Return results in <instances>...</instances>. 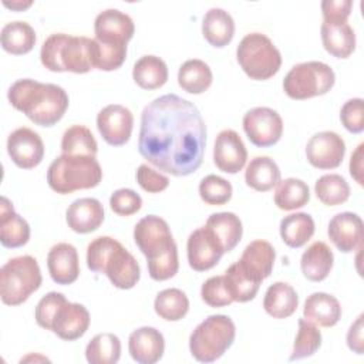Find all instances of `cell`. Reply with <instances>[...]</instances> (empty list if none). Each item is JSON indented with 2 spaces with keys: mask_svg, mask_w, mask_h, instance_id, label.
<instances>
[{
  "mask_svg": "<svg viewBox=\"0 0 364 364\" xmlns=\"http://www.w3.org/2000/svg\"><path fill=\"white\" fill-rule=\"evenodd\" d=\"M205 148L206 125L193 102L165 94L142 109L138 151L159 171L188 176L202 165Z\"/></svg>",
  "mask_w": 364,
  "mask_h": 364,
  "instance_id": "6da1fadb",
  "label": "cell"
},
{
  "mask_svg": "<svg viewBox=\"0 0 364 364\" xmlns=\"http://www.w3.org/2000/svg\"><path fill=\"white\" fill-rule=\"evenodd\" d=\"M7 100L13 108L40 127L55 125L70 104L68 94L63 87L31 78L13 82L7 91Z\"/></svg>",
  "mask_w": 364,
  "mask_h": 364,
  "instance_id": "7a4b0ae2",
  "label": "cell"
},
{
  "mask_svg": "<svg viewBox=\"0 0 364 364\" xmlns=\"http://www.w3.org/2000/svg\"><path fill=\"white\" fill-rule=\"evenodd\" d=\"M134 242L146 257L151 279L164 282L178 273V246L165 219L156 215L139 219L134 228Z\"/></svg>",
  "mask_w": 364,
  "mask_h": 364,
  "instance_id": "3957f363",
  "label": "cell"
},
{
  "mask_svg": "<svg viewBox=\"0 0 364 364\" xmlns=\"http://www.w3.org/2000/svg\"><path fill=\"white\" fill-rule=\"evenodd\" d=\"M87 266L94 273H104L111 284L121 290L132 289L141 277V267L134 255L111 236H98L88 243Z\"/></svg>",
  "mask_w": 364,
  "mask_h": 364,
  "instance_id": "277c9868",
  "label": "cell"
},
{
  "mask_svg": "<svg viewBox=\"0 0 364 364\" xmlns=\"http://www.w3.org/2000/svg\"><path fill=\"white\" fill-rule=\"evenodd\" d=\"M97 43L84 36L54 33L48 36L40 50L41 64L53 73L85 74L95 68Z\"/></svg>",
  "mask_w": 364,
  "mask_h": 364,
  "instance_id": "5b68a950",
  "label": "cell"
},
{
  "mask_svg": "<svg viewBox=\"0 0 364 364\" xmlns=\"http://www.w3.org/2000/svg\"><path fill=\"white\" fill-rule=\"evenodd\" d=\"M101 179L102 169L95 156L61 154L47 169L48 186L61 195L95 188Z\"/></svg>",
  "mask_w": 364,
  "mask_h": 364,
  "instance_id": "8992f818",
  "label": "cell"
},
{
  "mask_svg": "<svg viewBox=\"0 0 364 364\" xmlns=\"http://www.w3.org/2000/svg\"><path fill=\"white\" fill-rule=\"evenodd\" d=\"M236 327L226 314H212L200 321L189 337V351L199 363L219 360L233 344Z\"/></svg>",
  "mask_w": 364,
  "mask_h": 364,
  "instance_id": "52a82bcc",
  "label": "cell"
},
{
  "mask_svg": "<svg viewBox=\"0 0 364 364\" xmlns=\"http://www.w3.org/2000/svg\"><path fill=\"white\" fill-rule=\"evenodd\" d=\"M43 276L37 260L23 255L7 260L0 269V296L7 306L24 303L41 286Z\"/></svg>",
  "mask_w": 364,
  "mask_h": 364,
  "instance_id": "ba28073f",
  "label": "cell"
},
{
  "mask_svg": "<svg viewBox=\"0 0 364 364\" xmlns=\"http://www.w3.org/2000/svg\"><path fill=\"white\" fill-rule=\"evenodd\" d=\"M236 58L245 74L256 81L272 78L282 65L280 51L262 33L246 34L236 48Z\"/></svg>",
  "mask_w": 364,
  "mask_h": 364,
  "instance_id": "9c48e42d",
  "label": "cell"
},
{
  "mask_svg": "<svg viewBox=\"0 0 364 364\" xmlns=\"http://www.w3.org/2000/svg\"><path fill=\"white\" fill-rule=\"evenodd\" d=\"M336 82L333 68L323 61L299 63L283 80V90L291 100H309L327 94Z\"/></svg>",
  "mask_w": 364,
  "mask_h": 364,
  "instance_id": "30bf717a",
  "label": "cell"
},
{
  "mask_svg": "<svg viewBox=\"0 0 364 364\" xmlns=\"http://www.w3.org/2000/svg\"><path fill=\"white\" fill-rule=\"evenodd\" d=\"M243 131L255 146H273L282 138L283 119L273 108L256 107L243 115Z\"/></svg>",
  "mask_w": 364,
  "mask_h": 364,
  "instance_id": "8fae6325",
  "label": "cell"
},
{
  "mask_svg": "<svg viewBox=\"0 0 364 364\" xmlns=\"http://www.w3.org/2000/svg\"><path fill=\"white\" fill-rule=\"evenodd\" d=\"M346 155L344 139L333 131L314 134L306 145V156L311 166L317 169H336Z\"/></svg>",
  "mask_w": 364,
  "mask_h": 364,
  "instance_id": "7c38bea8",
  "label": "cell"
},
{
  "mask_svg": "<svg viewBox=\"0 0 364 364\" xmlns=\"http://www.w3.org/2000/svg\"><path fill=\"white\" fill-rule=\"evenodd\" d=\"M134 115L121 104H109L97 115V128L102 139L111 146L125 145L132 134Z\"/></svg>",
  "mask_w": 364,
  "mask_h": 364,
  "instance_id": "4fadbf2b",
  "label": "cell"
},
{
  "mask_svg": "<svg viewBox=\"0 0 364 364\" xmlns=\"http://www.w3.org/2000/svg\"><path fill=\"white\" fill-rule=\"evenodd\" d=\"M223 253V247L206 226L195 229L188 237V263L195 272H206L215 267L222 259Z\"/></svg>",
  "mask_w": 364,
  "mask_h": 364,
  "instance_id": "5bb4252c",
  "label": "cell"
},
{
  "mask_svg": "<svg viewBox=\"0 0 364 364\" xmlns=\"http://www.w3.org/2000/svg\"><path fill=\"white\" fill-rule=\"evenodd\" d=\"M7 154L16 166L33 169L44 158V142L36 131L21 127L9 135Z\"/></svg>",
  "mask_w": 364,
  "mask_h": 364,
  "instance_id": "9a60e30c",
  "label": "cell"
},
{
  "mask_svg": "<svg viewBox=\"0 0 364 364\" xmlns=\"http://www.w3.org/2000/svg\"><path fill=\"white\" fill-rule=\"evenodd\" d=\"M95 40L105 44H125L134 37L135 24L132 18L118 9H107L94 20Z\"/></svg>",
  "mask_w": 364,
  "mask_h": 364,
  "instance_id": "2e32d148",
  "label": "cell"
},
{
  "mask_svg": "<svg viewBox=\"0 0 364 364\" xmlns=\"http://www.w3.org/2000/svg\"><path fill=\"white\" fill-rule=\"evenodd\" d=\"M247 161V149L240 135L233 129H223L218 134L213 145V162L226 173H237Z\"/></svg>",
  "mask_w": 364,
  "mask_h": 364,
  "instance_id": "e0dca14e",
  "label": "cell"
},
{
  "mask_svg": "<svg viewBox=\"0 0 364 364\" xmlns=\"http://www.w3.org/2000/svg\"><path fill=\"white\" fill-rule=\"evenodd\" d=\"M330 242L343 253H351L363 246V220L357 213L334 215L327 226Z\"/></svg>",
  "mask_w": 364,
  "mask_h": 364,
  "instance_id": "ac0fdd59",
  "label": "cell"
},
{
  "mask_svg": "<svg viewBox=\"0 0 364 364\" xmlns=\"http://www.w3.org/2000/svg\"><path fill=\"white\" fill-rule=\"evenodd\" d=\"M90 320V313L85 306L67 300L57 310L50 331L57 334L61 340L74 341L87 333Z\"/></svg>",
  "mask_w": 364,
  "mask_h": 364,
  "instance_id": "d6986e66",
  "label": "cell"
},
{
  "mask_svg": "<svg viewBox=\"0 0 364 364\" xmlns=\"http://www.w3.org/2000/svg\"><path fill=\"white\" fill-rule=\"evenodd\" d=\"M47 269L54 283L67 286L74 283L80 276L78 252L71 243H57L47 255Z\"/></svg>",
  "mask_w": 364,
  "mask_h": 364,
  "instance_id": "ffe728a7",
  "label": "cell"
},
{
  "mask_svg": "<svg viewBox=\"0 0 364 364\" xmlns=\"http://www.w3.org/2000/svg\"><path fill=\"white\" fill-rule=\"evenodd\" d=\"M128 350L138 364H154L164 355L165 338L155 327L144 326L129 334Z\"/></svg>",
  "mask_w": 364,
  "mask_h": 364,
  "instance_id": "44dd1931",
  "label": "cell"
},
{
  "mask_svg": "<svg viewBox=\"0 0 364 364\" xmlns=\"http://www.w3.org/2000/svg\"><path fill=\"white\" fill-rule=\"evenodd\" d=\"M104 208L95 198L75 199L65 212V222L75 233H91L104 222Z\"/></svg>",
  "mask_w": 364,
  "mask_h": 364,
  "instance_id": "7402d4cb",
  "label": "cell"
},
{
  "mask_svg": "<svg viewBox=\"0 0 364 364\" xmlns=\"http://www.w3.org/2000/svg\"><path fill=\"white\" fill-rule=\"evenodd\" d=\"M30 239V226L24 218L16 213L13 203L1 196L0 205V243L9 249L24 246Z\"/></svg>",
  "mask_w": 364,
  "mask_h": 364,
  "instance_id": "603a6c76",
  "label": "cell"
},
{
  "mask_svg": "<svg viewBox=\"0 0 364 364\" xmlns=\"http://www.w3.org/2000/svg\"><path fill=\"white\" fill-rule=\"evenodd\" d=\"M274 260H276V250L272 246V243H269L267 240L257 239L250 242L245 247L237 262L252 276L263 282L272 274Z\"/></svg>",
  "mask_w": 364,
  "mask_h": 364,
  "instance_id": "cb8c5ba5",
  "label": "cell"
},
{
  "mask_svg": "<svg viewBox=\"0 0 364 364\" xmlns=\"http://www.w3.org/2000/svg\"><path fill=\"white\" fill-rule=\"evenodd\" d=\"M303 317L316 326L333 327L341 318L340 301L328 293H311L303 307Z\"/></svg>",
  "mask_w": 364,
  "mask_h": 364,
  "instance_id": "d4e9b609",
  "label": "cell"
},
{
  "mask_svg": "<svg viewBox=\"0 0 364 364\" xmlns=\"http://www.w3.org/2000/svg\"><path fill=\"white\" fill-rule=\"evenodd\" d=\"M324 50L336 58H347L355 50V33L348 23H321Z\"/></svg>",
  "mask_w": 364,
  "mask_h": 364,
  "instance_id": "484cf974",
  "label": "cell"
},
{
  "mask_svg": "<svg viewBox=\"0 0 364 364\" xmlns=\"http://www.w3.org/2000/svg\"><path fill=\"white\" fill-rule=\"evenodd\" d=\"M334 263L333 250L327 243L317 240L311 243L301 255L300 269L310 282H323L331 272Z\"/></svg>",
  "mask_w": 364,
  "mask_h": 364,
  "instance_id": "4316f807",
  "label": "cell"
},
{
  "mask_svg": "<svg viewBox=\"0 0 364 364\" xmlns=\"http://www.w3.org/2000/svg\"><path fill=\"white\" fill-rule=\"evenodd\" d=\"M202 34L212 47L222 48L228 46L235 36V21L226 10L212 7L203 16Z\"/></svg>",
  "mask_w": 364,
  "mask_h": 364,
  "instance_id": "83f0119b",
  "label": "cell"
},
{
  "mask_svg": "<svg viewBox=\"0 0 364 364\" xmlns=\"http://www.w3.org/2000/svg\"><path fill=\"white\" fill-rule=\"evenodd\" d=\"M299 307L297 291L284 282L270 284L264 293L263 309L273 318H287Z\"/></svg>",
  "mask_w": 364,
  "mask_h": 364,
  "instance_id": "f1b7e54d",
  "label": "cell"
},
{
  "mask_svg": "<svg viewBox=\"0 0 364 364\" xmlns=\"http://www.w3.org/2000/svg\"><path fill=\"white\" fill-rule=\"evenodd\" d=\"M206 228L215 235L223 252L228 253L233 250L243 235V226L239 216L233 212H218L212 213L206 220Z\"/></svg>",
  "mask_w": 364,
  "mask_h": 364,
  "instance_id": "f546056e",
  "label": "cell"
},
{
  "mask_svg": "<svg viewBox=\"0 0 364 364\" xmlns=\"http://www.w3.org/2000/svg\"><path fill=\"white\" fill-rule=\"evenodd\" d=\"M280 237L291 249L304 246L314 235L316 226L313 218L306 212H296L280 220Z\"/></svg>",
  "mask_w": 364,
  "mask_h": 364,
  "instance_id": "4dcf8cb0",
  "label": "cell"
},
{
  "mask_svg": "<svg viewBox=\"0 0 364 364\" xmlns=\"http://www.w3.org/2000/svg\"><path fill=\"white\" fill-rule=\"evenodd\" d=\"M245 182L257 192H267L280 182V169L269 156H255L246 166Z\"/></svg>",
  "mask_w": 364,
  "mask_h": 364,
  "instance_id": "1f68e13d",
  "label": "cell"
},
{
  "mask_svg": "<svg viewBox=\"0 0 364 364\" xmlns=\"http://www.w3.org/2000/svg\"><path fill=\"white\" fill-rule=\"evenodd\" d=\"M132 78L142 90H156L168 81L166 63L152 54L144 55L135 61L132 68Z\"/></svg>",
  "mask_w": 364,
  "mask_h": 364,
  "instance_id": "d6a6232c",
  "label": "cell"
},
{
  "mask_svg": "<svg viewBox=\"0 0 364 364\" xmlns=\"http://www.w3.org/2000/svg\"><path fill=\"white\" fill-rule=\"evenodd\" d=\"M36 31L26 21H11L1 28L0 41L4 51L13 55H23L33 50L36 46Z\"/></svg>",
  "mask_w": 364,
  "mask_h": 364,
  "instance_id": "836d02e7",
  "label": "cell"
},
{
  "mask_svg": "<svg viewBox=\"0 0 364 364\" xmlns=\"http://www.w3.org/2000/svg\"><path fill=\"white\" fill-rule=\"evenodd\" d=\"M223 279L233 301H237V303H246L253 300L262 283L255 276H252L247 270H245L239 264V262L228 267V270L223 274Z\"/></svg>",
  "mask_w": 364,
  "mask_h": 364,
  "instance_id": "e575fe53",
  "label": "cell"
},
{
  "mask_svg": "<svg viewBox=\"0 0 364 364\" xmlns=\"http://www.w3.org/2000/svg\"><path fill=\"white\" fill-rule=\"evenodd\" d=\"M212 80L213 74L210 67L199 58L186 60L178 71V84L189 94L205 92L210 87Z\"/></svg>",
  "mask_w": 364,
  "mask_h": 364,
  "instance_id": "d590c367",
  "label": "cell"
},
{
  "mask_svg": "<svg viewBox=\"0 0 364 364\" xmlns=\"http://www.w3.org/2000/svg\"><path fill=\"white\" fill-rule=\"evenodd\" d=\"M310 200L309 185L297 178L280 181L274 192V205L282 210H294L303 208Z\"/></svg>",
  "mask_w": 364,
  "mask_h": 364,
  "instance_id": "8d00e7d4",
  "label": "cell"
},
{
  "mask_svg": "<svg viewBox=\"0 0 364 364\" xmlns=\"http://www.w3.org/2000/svg\"><path fill=\"white\" fill-rule=\"evenodd\" d=\"M121 357V341L112 333L94 336L85 347V358L90 364H115Z\"/></svg>",
  "mask_w": 364,
  "mask_h": 364,
  "instance_id": "74e56055",
  "label": "cell"
},
{
  "mask_svg": "<svg viewBox=\"0 0 364 364\" xmlns=\"http://www.w3.org/2000/svg\"><path fill=\"white\" fill-rule=\"evenodd\" d=\"M154 309L161 318L166 321H179L189 310V299L181 289H165L156 294Z\"/></svg>",
  "mask_w": 364,
  "mask_h": 364,
  "instance_id": "f35d334b",
  "label": "cell"
},
{
  "mask_svg": "<svg viewBox=\"0 0 364 364\" xmlns=\"http://www.w3.org/2000/svg\"><path fill=\"white\" fill-rule=\"evenodd\" d=\"M317 199L326 206H337L348 200L350 185L338 173H326L314 183Z\"/></svg>",
  "mask_w": 364,
  "mask_h": 364,
  "instance_id": "ab89813d",
  "label": "cell"
},
{
  "mask_svg": "<svg viewBox=\"0 0 364 364\" xmlns=\"http://www.w3.org/2000/svg\"><path fill=\"white\" fill-rule=\"evenodd\" d=\"M61 151L65 155L95 156L98 152V144L90 128L84 125H73L63 134Z\"/></svg>",
  "mask_w": 364,
  "mask_h": 364,
  "instance_id": "60d3db41",
  "label": "cell"
},
{
  "mask_svg": "<svg viewBox=\"0 0 364 364\" xmlns=\"http://www.w3.org/2000/svg\"><path fill=\"white\" fill-rule=\"evenodd\" d=\"M321 346V333L316 324L306 320L304 317L299 320V330L294 338L293 351L289 357L290 361L303 360L311 357Z\"/></svg>",
  "mask_w": 364,
  "mask_h": 364,
  "instance_id": "b9f144b4",
  "label": "cell"
},
{
  "mask_svg": "<svg viewBox=\"0 0 364 364\" xmlns=\"http://www.w3.org/2000/svg\"><path fill=\"white\" fill-rule=\"evenodd\" d=\"M233 193L232 183L218 175H206L199 183L200 199L212 206L225 205L230 200Z\"/></svg>",
  "mask_w": 364,
  "mask_h": 364,
  "instance_id": "7bdbcfd3",
  "label": "cell"
},
{
  "mask_svg": "<svg viewBox=\"0 0 364 364\" xmlns=\"http://www.w3.org/2000/svg\"><path fill=\"white\" fill-rule=\"evenodd\" d=\"M95 40V38H94ZM97 58L95 68L101 71H114L118 70L127 58V46L125 44H105L97 41Z\"/></svg>",
  "mask_w": 364,
  "mask_h": 364,
  "instance_id": "ee69618b",
  "label": "cell"
},
{
  "mask_svg": "<svg viewBox=\"0 0 364 364\" xmlns=\"http://www.w3.org/2000/svg\"><path fill=\"white\" fill-rule=\"evenodd\" d=\"M202 300L210 307H226L233 303V299L226 287L223 274L212 276L200 287Z\"/></svg>",
  "mask_w": 364,
  "mask_h": 364,
  "instance_id": "f6af8a7d",
  "label": "cell"
},
{
  "mask_svg": "<svg viewBox=\"0 0 364 364\" xmlns=\"http://www.w3.org/2000/svg\"><path fill=\"white\" fill-rule=\"evenodd\" d=\"M340 121L343 127L351 134H361L364 131V100L350 98L340 109Z\"/></svg>",
  "mask_w": 364,
  "mask_h": 364,
  "instance_id": "bcb514c9",
  "label": "cell"
},
{
  "mask_svg": "<svg viewBox=\"0 0 364 364\" xmlns=\"http://www.w3.org/2000/svg\"><path fill=\"white\" fill-rule=\"evenodd\" d=\"M109 208L119 216H131L142 208V198L129 188H121L112 192Z\"/></svg>",
  "mask_w": 364,
  "mask_h": 364,
  "instance_id": "7dc6e473",
  "label": "cell"
},
{
  "mask_svg": "<svg viewBox=\"0 0 364 364\" xmlns=\"http://www.w3.org/2000/svg\"><path fill=\"white\" fill-rule=\"evenodd\" d=\"M65 301H67L65 296L58 291H50L46 296H43L40 299V301L37 303L36 311H34V318H36L37 324L46 330H50L51 321H53L57 310Z\"/></svg>",
  "mask_w": 364,
  "mask_h": 364,
  "instance_id": "c3c4849f",
  "label": "cell"
},
{
  "mask_svg": "<svg viewBox=\"0 0 364 364\" xmlns=\"http://www.w3.org/2000/svg\"><path fill=\"white\" fill-rule=\"evenodd\" d=\"M138 185L148 193H158L165 191L169 186V178L146 164H142L138 166L136 173H135Z\"/></svg>",
  "mask_w": 364,
  "mask_h": 364,
  "instance_id": "681fc988",
  "label": "cell"
},
{
  "mask_svg": "<svg viewBox=\"0 0 364 364\" xmlns=\"http://www.w3.org/2000/svg\"><path fill=\"white\" fill-rule=\"evenodd\" d=\"M321 13L324 23H347L351 10V0H323Z\"/></svg>",
  "mask_w": 364,
  "mask_h": 364,
  "instance_id": "f907efd6",
  "label": "cell"
},
{
  "mask_svg": "<svg viewBox=\"0 0 364 364\" xmlns=\"http://www.w3.org/2000/svg\"><path fill=\"white\" fill-rule=\"evenodd\" d=\"M363 318H364V314L361 313L355 321L350 326L348 331H347V346L348 348L361 355L364 353V336H363V331H364V326H363Z\"/></svg>",
  "mask_w": 364,
  "mask_h": 364,
  "instance_id": "816d5d0a",
  "label": "cell"
},
{
  "mask_svg": "<svg viewBox=\"0 0 364 364\" xmlns=\"http://www.w3.org/2000/svg\"><path fill=\"white\" fill-rule=\"evenodd\" d=\"M363 161H364V144L361 142V144L355 148V151L351 154V158H350V175L353 176V179H354L360 186H363V183H364V178H363V173H364Z\"/></svg>",
  "mask_w": 364,
  "mask_h": 364,
  "instance_id": "f5cc1de1",
  "label": "cell"
},
{
  "mask_svg": "<svg viewBox=\"0 0 364 364\" xmlns=\"http://www.w3.org/2000/svg\"><path fill=\"white\" fill-rule=\"evenodd\" d=\"M31 4H33L31 0H14V1L3 0V6L10 10H14V11H23V10L28 9Z\"/></svg>",
  "mask_w": 364,
  "mask_h": 364,
  "instance_id": "db71d44e",
  "label": "cell"
}]
</instances>
